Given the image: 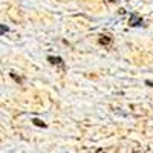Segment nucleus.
<instances>
[{
	"mask_svg": "<svg viewBox=\"0 0 153 153\" xmlns=\"http://www.w3.org/2000/svg\"><path fill=\"white\" fill-rule=\"evenodd\" d=\"M48 61L51 63V65H55V66H60L61 69L65 68V63H63V60L60 57H48Z\"/></svg>",
	"mask_w": 153,
	"mask_h": 153,
	"instance_id": "nucleus-1",
	"label": "nucleus"
},
{
	"mask_svg": "<svg viewBox=\"0 0 153 153\" xmlns=\"http://www.w3.org/2000/svg\"><path fill=\"white\" fill-rule=\"evenodd\" d=\"M141 23H143V20L139 17H136V16H132L130 22H129V25H132V26H138V25H141Z\"/></svg>",
	"mask_w": 153,
	"mask_h": 153,
	"instance_id": "nucleus-2",
	"label": "nucleus"
},
{
	"mask_svg": "<svg viewBox=\"0 0 153 153\" xmlns=\"http://www.w3.org/2000/svg\"><path fill=\"white\" fill-rule=\"evenodd\" d=\"M110 43V37H107V35H101L100 37V45H109Z\"/></svg>",
	"mask_w": 153,
	"mask_h": 153,
	"instance_id": "nucleus-3",
	"label": "nucleus"
},
{
	"mask_svg": "<svg viewBox=\"0 0 153 153\" xmlns=\"http://www.w3.org/2000/svg\"><path fill=\"white\" fill-rule=\"evenodd\" d=\"M32 123H34V124H35L37 127H46V124H45L43 121H40V120H37V118H34V120H32Z\"/></svg>",
	"mask_w": 153,
	"mask_h": 153,
	"instance_id": "nucleus-4",
	"label": "nucleus"
},
{
	"mask_svg": "<svg viewBox=\"0 0 153 153\" xmlns=\"http://www.w3.org/2000/svg\"><path fill=\"white\" fill-rule=\"evenodd\" d=\"M11 76H12V78H14L17 83H23V78H22V76H17L14 72H11Z\"/></svg>",
	"mask_w": 153,
	"mask_h": 153,
	"instance_id": "nucleus-5",
	"label": "nucleus"
},
{
	"mask_svg": "<svg viewBox=\"0 0 153 153\" xmlns=\"http://www.w3.org/2000/svg\"><path fill=\"white\" fill-rule=\"evenodd\" d=\"M5 32H8V28H6V26H2V25H0V34H5Z\"/></svg>",
	"mask_w": 153,
	"mask_h": 153,
	"instance_id": "nucleus-6",
	"label": "nucleus"
},
{
	"mask_svg": "<svg viewBox=\"0 0 153 153\" xmlns=\"http://www.w3.org/2000/svg\"><path fill=\"white\" fill-rule=\"evenodd\" d=\"M97 153H106V152H104L103 149H98V150H97Z\"/></svg>",
	"mask_w": 153,
	"mask_h": 153,
	"instance_id": "nucleus-7",
	"label": "nucleus"
}]
</instances>
